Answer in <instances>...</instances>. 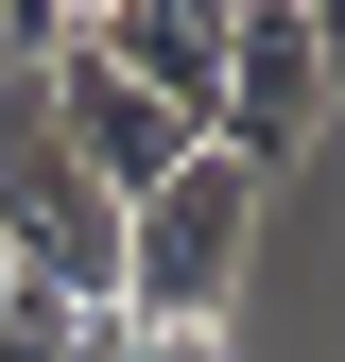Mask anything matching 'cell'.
I'll use <instances>...</instances> for the list:
<instances>
[{
    "label": "cell",
    "instance_id": "6da1fadb",
    "mask_svg": "<svg viewBox=\"0 0 345 362\" xmlns=\"http://www.w3.org/2000/svg\"><path fill=\"white\" fill-rule=\"evenodd\" d=\"M242 259H259V173L242 156H190L172 190L121 207V310H139V328H207V310L242 293Z\"/></svg>",
    "mask_w": 345,
    "mask_h": 362
},
{
    "label": "cell",
    "instance_id": "3957f363",
    "mask_svg": "<svg viewBox=\"0 0 345 362\" xmlns=\"http://www.w3.org/2000/svg\"><path fill=\"white\" fill-rule=\"evenodd\" d=\"M35 104H52V139L86 156V190H104V207H139V190H172V173L207 156V139H172V121L139 104V86H121L104 52H86V18L52 35V69H35Z\"/></svg>",
    "mask_w": 345,
    "mask_h": 362
},
{
    "label": "cell",
    "instance_id": "ba28073f",
    "mask_svg": "<svg viewBox=\"0 0 345 362\" xmlns=\"http://www.w3.org/2000/svg\"><path fill=\"white\" fill-rule=\"evenodd\" d=\"M156 362H225V328H156Z\"/></svg>",
    "mask_w": 345,
    "mask_h": 362
},
{
    "label": "cell",
    "instance_id": "277c9868",
    "mask_svg": "<svg viewBox=\"0 0 345 362\" xmlns=\"http://www.w3.org/2000/svg\"><path fill=\"white\" fill-rule=\"evenodd\" d=\"M86 52L139 86L172 139L225 156V0H104V18H86Z\"/></svg>",
    "mask_w": 345,
    "mask_h": 362
},
{
    "label": "cell",
    "instance_id": "9c48e42d",
    "mask_svg": "<svg viewBox=\"0 0 345 362\" xmlns=\"http://www.w3.org/2000/svg\"><path fill=\"white\" fill-rule=\"evenodd\" d=\"M18 310H35V276H18V242H0V328H18Z\"/></svg>",
    "mask_w": 345,
    "mask_h": 362
},
{
    "label": "cell",
    "instance_id": "7a4b0ae2",
    "mask_svg": "<svg viewBox=\"0 0 345 362\" xmlns=\"http://www.w3.org/2000/svg\"><path fill=\"white\" fill-rule=\"evenodd\" d=\"M311 121H328V35H311V0H225V156L276 173Z\"/></svg>",
    "mask_w": 345,
    "mask_h": 362
},
{
    "label": "cell",
    "instance_id": "5b68a950",
    "mask_svg": "<svg viewBox=\"0 0 345 362\" xmlns=\"http://www.w3.org/2000/svg\"><path fill=\"white\" fill-rule=\"evenodd\" d=\"M52 362H156V328H139V310H69V345Z\"/></svg>",
    "mask_w": 345,
    "mask_h": 362
},
{
    "label": "cell",
    "instance_id": "52a82bcc",
    "mask_svg": "<svg viewBox=\"0 0 345 362\" xmlns=\"http://www.w3.org/2000/svg\"><path fill=\"white\" fill-rule=\"evenodd\" d=\"M311 35H328V104H345V0H311Z\"/></svg>",
    "mask_w": 345,
    "mask_h": 362
},
{
    "label": "cell",
    "instance_id": "8992f818",
    "mask_svg": "<svg viewBox=\"0 0 345 362\" xmlns=\"http://www.w3.org/2000/svg\"><path fill=\"white\" fill-rule=\"evenodd\" d=\"M52 35H69L52 0H0V52H35V69H52Z\"/></svg>",
    "mask_w": 345,
    "mask_h": 362
}]
</instances>
